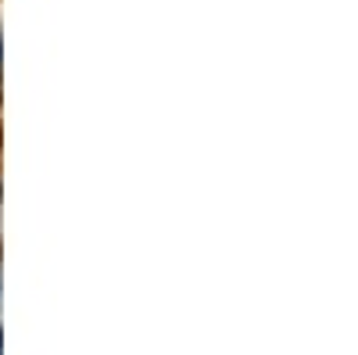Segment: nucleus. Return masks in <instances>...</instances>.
Listing matches in <instances>:
<instances>
[]
</instances>
